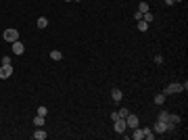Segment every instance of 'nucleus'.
Wrapping results in <instances>:
<instances>
[{
    "label": "nucleus",
    "instance_id": "nucleus-1",
    "mask_svg": "<svg viewBox=\"0 0 188 140\" xmlns=\"http://www.w3.org/2000/svg\"><path fill=\"white\" fill-rule=\"evenodd\" d=\"M188 88V84H180V82H171V84H167L165 86V90H163V94H178V92H182V90H186Z\"/></svg>",
    "mask_w": 188,
    "mask_h": 140
},
{
    "label": "nucleus",
    "instance_id": "nucleus-2",
    "mask_svg": "<svg viewBox=\"0 0 188 140\" xmlns=\"http://www.w3.org/2000/svg\"><path fill=\"white\" fill-rule=\"evenodd\" d=\"M2 36H4V40H6V42H11V44L19 40V32H17V29H13V27L4 29V34H2Z\"/></svg>",
    "mask_w": 188,
    "mask_h": 140
},
{
    "label": "nucleus",
    "instance_id": "nucleus-3",
    "mask_svg": "<svg viewBox=\"0 0 188 140\" xmlns=\"http://www.w3.org/2000/svg\"><path fill=\"white\" fill-rule=\"evenodd\" d=\"M113 123H115V132H117V134H123V132L128 130V123H126V117H117V119H115Z\"/></svg>",
    "mask_w": 188,
    "mask_h": 140
},
{
    "label": "nucleus",
    "instance_id": "nucleus-4",
    "mask_svg": "<svg viewBox=\"0 0 188 140\" xmlns=\"http://www.w3.org/2000/svg\"><path fill=\"white\" fill-rule=\"evenodd\" d=\"M13 75V67L11 65H2L0 67V80H9Z\"/></svg>",
    "mask_w": 188,
    "mask_h": 140
},
{
    "label": "nucleus",
    "instance_id": "nucleus-5",
    "mask_svg": "<svg viewBox=\"0 0 188 140\" xmlns=\"http://www.w3.org/2000/svg\"><path fill=\"white\" fill-rule=\"evenodd\" d=\"M11 50H13V55H17V57H21L23 52H25V46H23L19 40L17 42H13V46H11Z\"/></svg>",
    "mask_w": 188,
    "mask_h": 140
},
{
    "label": "nucleus",
    "instance_id": "nucleus-6",
    "mask_svg": "<svg viewBox=\"0 0 188 140\" xmlns=\"http://www.w3.org/2000/svg\"><path fill=\"white\" fill-rule=\"evenodd\" d=\"M138 121H140V119L136 117L134 113H130L128 117H126V123H128V128H132V130H134V128H138Z\"/></svg>",
    "mask_w": 188,
    "mask_h": 140
},
{
    "label": "nucleus",
    "instance_id": "nucleus-7",
    "mask_svg": "<svg viewBox=\"0 0 188 140\" xmlns=\"http://www.w3.org/2000/svg\"><path fill=\"white\" fill-rule=\"evenodd\" d=\"M153 132L155 134H165V123H163V121H155V126H153Z\"/></svg>",
    "mask_w": 188,
    "mask_h": 140
},
{
    "label": "nucleus",
    "instance_id": "nucleus-8",
    "mask_svg": "<svg viewBox=\"0 0 188 140\" xmlns=\"http://www.w3.org/2000/svg\"><path fill=\"white\" fill-rule=\"evenodd\" d=\"M111 98H113L115 103H119V101L123 98V92H121L119 88H113V92H111Z\"/></svg>",
    "mask_w": 188,
    "mask_h": 140
},
{
    "label": "nucleus",
    "instance_id": "nucleus-9",
    "mask_svg": "<svg viewBox=\"0 0 188 140\" xmlns=\"http://www.w3.org/2000/svg\"><path fill=\"white\" fill-rule=\"evenodd\" d=\"M46 136H48V134H46V130H42V128H38V130L34 132V138H36V140H44Z\"/></svg>",
    "mask_w": 188,
    "mask_h": 140
},
{
    "label": "nucleus",
    "instance_id": "nucleus-10",
    "mask_svg": "<svg viewBox=\"0 0 188 140\" xmlns=\"http://www.w3.org/2000/svg\"><path fill=\"white\" fill-rule=\"evenodd\" d=\"M144 138V130L142 128H134V140H142Z\"/></svg>",
    "mask_w": 188,
    "mask_h": 140
},
{
    "label": "nucleus",
    "instance_id": "nucleus-11",
    "mask_svg": "<svg viewBox=\"0 0 188 140\" xmlns=\"http://www.w3.org/2000/svg\"><path fill=\"white\" fill-rule=\"evenodd\" d=\"M157 119L163 121V123H167V121H169V113H167V111H161V113L157 115Z\"/></svg>",
    "mask_w": 188,
    "mask_h": 140
},
{
    "label": "nucleus",
    "instance_id": "nucleus-12",
    "mask_svg": "<svg viewBox=\"0 0 188 140\" xmlns=\"http://www.w3.org/2000/svg\"><path fill=\"white\" fill-rule=\"evenodd\" d=\"M38 27H40V29H46V27H48V19H46V17H40V19H38Z\"/></svg>",
    "mask_w": 188,
    "mask_h": 140
},
{
    "label": "nucleus",
    "instance_id": "nucleus-13",
    "mask_svg": "<svg viewBox=\"0 0 188 140\" xmlns=\"http://www.w3.org/2000/svg\"><path fill=\"white\" fill-rule=\"evenodd\" d=\"M50 59H52V61H61V59H63V52H61V50H50Z\"/></svg>",
    "mask_w": 188,
    "mask_h": 140
},
{
    "label": "nucleus",
    "instance_id": "nucleus-14",
    "mask_svg": "<svg viewBox=\"0 0 188 140\" xmlns=\"http://www.w3.org/2000/svg\"><path fill=\"white\" fill-rule=\"evenodd\" d=\"M136 23H138V29H140V32H146V29H149V23H146L144 19H140V21H136Z\"/></svg>",
    "mask_w": 188,
    "mask_h": 140
},
{
    "label": "nucleus",
    "instance_id": "nucleus-15",
    "mask_svg": "<svg viewBox=\"0 0 188 140\" xmlns=\"http://www.w3.org/2000/svg\"><path fill=\"white\" fill-rule=\"evenodd\" d=\"M142 130H144V138H146V140H153V138H155V132H153L151 128H142Z\"/></svg>",
    "mask_w": 188,
    "mask_h": 140
},
{
    "label": "nucleus",
    "instance_id": "nucleus-16",
    "mask_svg": "<svg viewBox=\"0 0 188 140\" xmlns=\"http://www.w3.org/2000/svg\"><path fill=\"white\" fill-rule=\"evenodd\" d=\"M138 11H140V13H149V11H151L149 2H140V4H138Z\"/></svg>",
    "mask_w": 188,
    "mask_h": 140
},
{
    "label": "nucleus",
    "instance_id": "nucleus-17",
    "mask_svg": "<svg viewBox=\"0 0 188 140\" xmlns=\"http://www.w3.org/2000/svg\"><path fill=\"white\" fill-rule=\"evenodd\" d=\"M169 121L178 126V123H182V117H180V115H174V113H169Z\"/></svg>",
    "mask_w": 188,
    "mask_h": 140
},
{
    "label": "nucleus",
    "instance_id": "nucleus-18",
    "mask_svg": "<svg viewBox=\"0 0 188 140\" xmlns=\"http://www.w3.org/2000/svg\"><path fill=\"white\" fill-rule=\"evenodd\" d=\"M117 115H119V117H128V115H130V109H128V107H121L119 111H117Z\"/></svg>",
    "mask_w": 188,
    "mask_h": 140
},
{
    "label": "nucleus",
    "instance_id": "nucleus-19",
    "mask_svg": "<svg viewBox=\"0 0 188 140\" xmlns=\"http://www.w3.org/2000/svg\"><path fill=\"white\" fill-rule=\"evenodd\" d=\"M165 98H167V96L161 92V94H157V96H155V103H157V105H163V103H165Z\"/></svg>",
    "mask_w": 188,
    "mask_h": 140
},
{
    "label": "nucleus",
    "instance_id": "nucleus-20",
    "mask_svg": "<svg viewBox=\"0 0 188 140\" xmlns=\"http://www.w3.org/2000/svg\"><path fill=\"white\" fill-rule=\"evenodd\" d=\"M34 123H36L38 128H42V126H44V117H42V115H36V117H34Z\"/></svg>",
    "mask_w": 188,
    "mask_h": 140
},
{
    "label": "nucleus",
    "instance_id": "nucleus-21",
    "mask_svg": "<svg viewBox=\"0 0 188 140\" xmlns=\"http://www.w3.org/2000/svg\"><path fill=\"white\" fill-rule=\"evenodd\" d=\"M38 115H42V117H46V115H48V109H46V107H38Z\"/></svg>",
    "mask_w": 188,
    "mask_h": 140
},
{
    "label": "nucleus",
    "instance_id": "nucleus-22",
    "mask_svg": "<svg viewBox=\"0 0 188 140\" xmlns=\"http://www.w3.org/2000/svg\"><path fill=\"white\" fill-rule=\"evenodd\" d=\"M142 19H144L146 23H151V21H153V15H151V11H149V13H142Z\"/></svg>",
    "mask_w": 188,
    "mask_h": 140
},
{
    "label": "nucleus",
    "instance_id": "nucleus-23",
    "mask_svg": "<svg viewBox=\"0 0 188 140\" xmlns=\"http://www.w3.org/2000/svg\"><path fill=\"white\" fill-rule=\"evenodd\" d=\"M134 19H136V21H140V19H142V13L136 11V13H134Z\"/></svg>",
    "mask_w": 188,
    "mask_h": 140
},
{
    "label": "nucleus",
    "instance_id": "nucleus-24",
    "mask_svg": "<svg viewBox=\"0 0 188 140\" xmlns=\"http://www.w3.org/2000/svg\"><path fill=\"white\" fill-rule=\"evenodd\" d=\"M155 63H157V65H161V63H163V57H161V55H157V57H155Z\"/></svg>",
    "mask_w": 188,
    "mask_h": 140
},
{
    "label": "nucleus",
    "instance_id": "nucleus-25",
    "mask_svg": "<svg viewBox=\"0 0 188 140\" xmlns=\"http://www.w3.org/2000/svg\"><path fill=\"white\" fill-rule=\"evenodd\" d=\"M2 65H11V57H2Z\"/></svg>",
    "mask_w": 188,
    "mask_h": 140
},
{
    "label": "nucleus",
    "instance_id": "nucleus-26",
    "mask_svg": "<svg viewBox=\"0 0 188 140\" xmlns=\"http://www.w3.org/2000/svg\"><path fill=\"white\" fill-rule=\"evenodd\" d=\"M165 4H167V6H171V4H176V2H174V0H165Z\"/></svg>",
    "mask_w": 188,
    "mask_h": 140
},
{
    "label": "nucleus",
    "instance_id": "nucleus-27",
    "mask_svg": "<svg viewBox=\"0 0 188 140\" xmlns=\"http://www.w3.org/2000/svg\"><path fill=\"white\" fill-rule=\"evenodd\" d=\"M174 2H184V0H174Z\"/></svg>",
    "mask_w": 188,
    "mask_h": 140
},
{
    "label": "nucleus",
    "instance_id": "nucleus-28",
    "mask_svg": "<svg viewBox=\"0 0 188 140\" xmlns=\"http://www.w3.org/2000/svg\"><path fill=\"white\" fill-rule=\"evenodd\" d=\"M67 2H73V0H67Z\"/></svg>",
    "mask_w": 188,
    "mask_h": 140
}]
</instances>
